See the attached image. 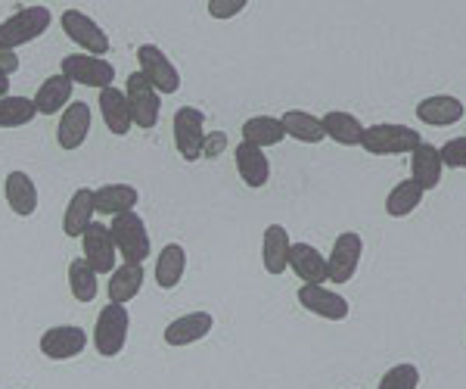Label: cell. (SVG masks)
<instances>
[{
  "label": "cell",
  "mask_w": 466,
  "mask_h": 389,
  "mask_svg": "<svg viewBox=\"0 0 466 389\" xmlns=\"http://www.w3.org/2000/svg\"><path fill=\"white\" fill-rule=\"evenodd\" d=\"M109 234H112V243H116L118 256L131 265H144L153 252V237H149V228L144 221V215L134 212H125V215H116L109 224Z\"/></svg>",
  "instance_id": "6da1fadb"
},
{
  "label": "cell",
  "mask_w": 466,
  "mask_h": 389,
  "mask_svg": "<svg viewBox=\"0 0 466 389\" xmlns=\"http://www.w3.org/2000/svg\"><path fill=\"white\" fill-rule=\"evenodd\" d=\"M50 22H54V13H50V6H22L16 10L13 16H6L0 22V47H25V44L37 41L44 32L50 28Z\"/></svg>",
  "instance_id": "7a4b0ae2"
},
{
  "label": "cell",
  "mask_w": 466,
  "mask_h": 389,
  "mask_svg": "<svg viewBox=\"0 0 466 389\" xmlns=\"http://www.w3.org/2000/svg\"><path fill=\"white\" fill-rule=\"evenodd\" d=\"M127 333H131V315H127V305H103L100 315L94 324V349L103 358H116L125 353Z\"/></svg>",
  "instance_id": "3957f363"
},
{
  "label": "cell",
  "mask_w": 466,
  "mask_h": 389,
  "mask_svg": "<svg viewBox=\"0 0 466 389\" xmlns=\"http://www.w3.org/2000/svg\"><path fill=\"white\" fill-rule=\"evenodd\" d=\"M59 26H63L66 37H69V41L81 50V54H87V56H103V59H106V54L112 50L109 35L103 32L100 22L90 19L85 10H75V6H69V10H63V16H59Z\"/></svg>",
  "instance_id": "277c9868"
},
{
  "label": "cell",
  "mask_w": 466,
  "mask_h": 389,
  "mask_svg": "<svg viewBox=\"0 0 466 389\" xmlns=\"http://www.w3.org/2000/svg\"><path fill=\"white\" fill-rule=\"evenodd\" d=\"M125 100L131 109V122L134 128H156L162 118V94L144 78L140 72H131L125 78Z\"/></svg>",
  "instance_id": "5b68a950"
},
{
  "label": "cell",
  "mask_w": 466,
  "mask_h": 389,
  "mask_svg": "<svg viewBox=\"0 0 466 389\" xmlns=\"http://www.w3.org/2000/svg\"><path fill=\"white\" fill-rule=\"evenodd\" d=\"M420 144H423L420 131L408 128V125H392V122L370 125V128H364V138H360V147H364L370 156L413 153V149H417Z\"/></svg>",
  "instance_id": "8992f818"
},
{
  "label": "cell",
  "mask_w": 466,
  "mask_h": 389,
  "mask_svg": "<svg viewBox=\"0 0 466 389\" xmlns=\"http://www.w3.org/2000/svg\"><path fill=\"white\" fill-rule=\"evenodd\" d=\"M171 134H175V149L184 162H197L206 156V112L197 107H180L171 118Z\"/></svg>",
  "instance_id": "52a82bcc"
},
{
  "label": "cell",
  "mask_w": 466,
  "mask_h": 389,
  "mask_svg": "<svg viewBox=\"0 0 466 389\" xmlns=\"http://www.w3.org/2000/svg\"><path fill=\"white\" fill-rule=\"evenodd\" d=\"M59 75L81 87H94V91H106L116 85V66L103 56H87V54H69L59 63Z\"/></svg>",
  "instance_id": "ba28073f"
},
{
  "label": "cell",
  "mask_w": 466,
  "mask_h": 389,
  "mask_svg": "<svg viewBox=\"0 0 466 389\" xmlns=\"http://www.w3.org/2000/svg\"><path fill=\"white\" fill-rule=\"evenodd\" d=\"M137 66H140L137 72L144 75V78L162 97L180 91V72H177V66L171 63V56L165 54L162 47H156V44H140V47H137Z\"/></svg>",
  "instance_id": "9c48e42d"
},
{
  "label": "cell",
  "mask_w": 466,
  "mask_h": 389,
  "mask_svg": "<svg viewBox=\"0 0 466 389\" xmlns=\"http://www.w3.org/2000/svg\"><path fill=\"white\" fill-rule=\"evenodd\" d=\"M37 349L50 362H72V358H78L87 349V331L78 324H56L41 333Z\"/></svg>",
  "instance_id": "30bf717a"
},
{
  "label": "cell",
  "mask_w": 466,
  "mask_h": 389,
  "mask_svg": "<svg viewBox=\"0 0 466 389\" xmlns=\"http://www.w3.org/2000/svg\"><path fill=\"white\" fill-rule=\"evenodd\" d=\"M360 252H364V241H360V234H355V230H345V234L336 237L333 252L327 259V281L349 283L358 274Z\"/></svg>",
  "instance_id": "8fae6325"
},
{
  "label": "cell",
  "mask_w": 466,
  "mask_h": 389,
  "mask_svg": "<svg viewBox=\"0 0 466 389\" xmlns=\"http://www.w3.org/2000/svg\"><path fill=\"white\" fill-rule=\"evenodd\" d=\"M94 125V109L85 100H72L69 107L59 112V125H56V144L63 149H81Z\"/></svg>",
  "instance_id": "7c38bea8"
},
{
  "label": "cell",
  "mask_w": 466,
  "mask_h": 389,
  "mask_svg": "<svg viewBox=\"0 0 466 389\" xmlns=\"http://www.w3.org/2000/svg\"><path fill=\"white\" fill-rule=\"evenodd\" d=\"M81 243H85V259L96 274H112L118 268V250L112 243L109 224L94 221L90 228L81 234Z\"/></svg>",
  "instance_id": "4fadbf2b"
},
{
  "label": "cell",
  "mask_w": 466,
  "mask_h": 389,
  "mask_svg": "<svg viewBox=\"0 0 466 389\" xmlns=\"http://www.w3.org/2000/svg\"><path fill=\"white\" fill-rule=\"evenodd\" d=\"M299 305L323 321H345L349 318V299L336 290H327L323 283H302L299 287Z\"/></svg>",
  "instance_id": "5bb4252c"
},
{
  "label": "cell",
  "mask_w": 466,
  "mask_h": 389,
  "mask_svg": "<svg viewBox=\"0 0 466 389\" xmlns=\"http://www.w3.org/2000/svg\"><path fill=\"white\" fill-rule=\"evenodd\" d=\"M212 327H215L212 312H187V315L175 318L165 327L162 340H165V346H171V349H187V346H193V343L206 340V336L212 333Z\"/></svg>",
  "instance_id": "9a60e30c"
},
{
  "label": "cell",
  "mask_w": 466,
  "mask_h": 389,
  "mask_svg": "<svg viewBox=\"0 0 466 389\" xmlns=\"http://www.w3.org/2000/svg\"><path fill=\"white\" fill-rule=\"evenodd\" d=\"M4 197H6V206H10V212L19 215V219H32V215L37 212V203H41L35 178L28 175V171H19V169L6 175Z\"/></svg>",
  "instance_id": "2e32d148"
},
{
  "label": "cell",
  "mask_w": 466,
  "mask_h": 389,
  "mask_svg": "<svg viewBox=\"0 0 466 389\" xmlns=\"http://www.w3.org/2000/svg\"><path fill=\"white\" fill-rule=\"evenodd\" d=\"M233 162H237V175L243 178V184L252 187V190H258V187H265L270 181V162H268L265 149L243 140V144L233 149Z\"/></svg>",
  "instance_id": "e0dca14e"
},
{
  "label": "cell",
  "mask_w": 466,
  "mask_h": 389,
  "mask_svg": "<svg viewBox=\"0 0 466 389\" xmlns=\"http://www.w3.org/2000/svg\"><path fill=\"white\" fill-rule=\"evenodd\" d=\"M140 203V190L134 184H103L94 190V209L100 215H125V212H134V206Z\"/></svg>",
  "instance_id": "ac0fdd59"
},
{
  "label": "cell",
  "mask_w": 466,
  "mask_h": 389,
  "mask_svg": "<svg viewBox=\"0 0 466 389\" xmlns=\"http://www.w3.org/2000/svg\"><path fill=\"white\" fill-rule=\"evenodd\" d=\"M289 234L283 224H268L261 237V265L268 274H283L289 268Z\"/></svg>",
  "instance_id": "d6986e66"
},
{
  "label": "cell",
  "mask_w": 466,
  "mask_h": 389,
  "mask_svg": "<svg viewBox=\"0 0 466 389\" xmlns=\"http://www.w3.org/2000/svg\"><path fill=\"white\" fill-rule=\"evenodd\" d=\"M94 215H96L94 190H90V187H78L69 197V206H66V212H63V234L72 237V241L81 237L90 224H94Z\"/></svg>",
  "instance_id": "ffe728a7"
},
{
  "label": "cell",
  "mask_w": 466,
  "mask_h": 389,
  "mask_svg": "<svg viewBox=\"0 0 466 389\" xmlns=\"http://www.w3.org/2000/svg\"><path fill=\"white\" fill-rule=\"evenodd\" d=\"M417 118L423 125H435V128H445V125H457L463 118V103L457 97L435 94L417 103Z\"/></svg>",
  "instance_id": "44dd1931"
},
{
  "label": "cell",
  "mask_w": 466,
  "mask_h": 389,
  "mask_svg": "<svg viewBox=\"0 0 466 389\" xmlns=\"http://www.w3.org/2000/svg\"><path fill=\"white\" fill-rule=\"evenodd\" d=\"M187 274V250L180 243H165L162 252L156 256L153 281L159 290H175Z\"/></svg>",
  "instance_id": "7402d4cb"
},
{
  "label": "cell",
  "mask_w": 466,
  "mask_h": 389,
  "mask_svg": "<svg viewBox=\"0 0 466 389\" xmlns=\"http://www.w3.org/2000/svg\"><path fill=\"white\" fill-rule=\"evenodd\" d=\"M144 265H131V261H122V265L116 268V271L109 274V283H106V296L109 302L116 305H127L134 296L144 290Z\"/></svg>",
  "instance_id": "603a6c76"
},
{
  "label": "cell",
  "mask_w": 466,
  "mask_h": 389,
  "mask_svg": "<svg viewBox=\"0 0 466 389\" xmlns=\"http://www.w3.org/2000/svg\"><path fill=\"white\" fill-rule=\"evenodd\" d=\"M289 268L299 281L305 283H323L327 281V259L318 246L311 243H292L289 246Z\"/></svg>",
  "instance_id": "cb8c5ba5"
},
{
  "label": "cell",
  "mask_w": 466,
  "mask_h": 389,
  "mask_svg": "<svg viewBox=\"0 0 466 389\" xmlns=\"http://www.w3.org/2000/svg\"><path fill=\"white\" fill-rule=\"evenodd\" d=\"M100 118H103V125L116 134V138H125V134L134 128L131 109H127L122 87L112 85V87H106V91H100Z\"/></svg>",
  "instance_id": "d4e9b609"
},
{
  "label": "cell",
  "mask_w": 466,
  "mask_h": 389,
  "mask_svg": "<svg viewBox=\"0 0 466 389\" xmlns=\"http://www.w3.org/2000/svg\"><path fill=\"white\" fill-rule=\"evenodd\" d=\"M72 87L75 85L66 75H50L47 81H41L37 94L32 97L37 116H56V112H63L72 103Z\"/></svg>",
  "instance_id": "484cf974"
},
{
  "label": "cell",
  "mask_w": 466,
  "mask_h": 389,
  "mask_svg": "<svg viewBox=\"0 0 466 389\" xmlns=\"http://www.w3.org/2000/svg\"><path fill=\"white\" fill-rule=\"evenodd\" d=\"M441 156H439V147L432 144H420L417 149H413L410 156V171H413V181H417L420 187L426 190H435V187L441 184Z\"/></svg>",
  "instance_id": "4316f807"
},
{
  "label": "cell",
  "mask_w": 466,
  "mask_h": 389,
  "mask_svg": "<svg viewBox=\"0 0 466 389\" xmlns=\"http://www.w3.org/2000/svg\"><path fill=\"white\" fill-rule=\"evenodd\" d=\"M323 125V134H327L329 140H336V144L342 147H360V138H364V125L358 122L351 112H342V109H333L327 112V116L320 118Z\"/></svg>",
  "instance_id": "83f0119b"
},
{
  "label": "cell",
  "mask_w": 466,
  "mask_h": 389,
  "mask_svg": "<svg viewBox=\"0 0 466 389\" xmlns=\"http://www.w3.org/2000/svg\"><path fill=\"white\" fill-rule=\"evenodd\" d=\"M280 125L283 131H287V138H296L299 144H320L327 134H323V125L318 116H311V112L305 109H289L280 116Z\"/></svg>",
  "instance_id": "f1b7e54d"
},
{
  "label": "cell",
  "mask_w": 466,
  "mask_h": 389,
  "mask_svg": "<svg viewBox=\"0 0 466 389\" xmlns=\"http://www.w3.org/2000/svg\"><path fill=\"white\" fill-rule=\"evenodd\" d=\"M239 131H243L246 144H252V147H258V149L277 147L283 138H287V131H283L280 118H274V116H252V118H246L243 128H239Z\"/></svg>",
  "instance_id": "f546056e"
},
{
  "label": "cell",
  "mask_w": 466,
  "mask_h": 389,
  "mask_svg": "<svg viewBox=\"0 0 466 389\" xmlns=\"http://www.w3.org/2000/svg\"><path fill=\"white\" fill-rule=\"evenodd\" d=\"M37 118L35 100L32 97H16V94H6L0 100V128H25Z\"/></svg>",
  "instance_id": "4dcf8cb0"
},
{
  "label": "cell",
  "mask_w": 466,
  "mask_h": 389,
  "mask_svg": "<svg viewBox=\"0 0 466 389\" xmlns=\"http://www.w3.org/2000/svg\"><path fill=\"white\" fill-rule=\"evenodd\" d=\"M96 290H100V274H96L85 259H72L69 261V293L78 299V302H94Z\"/></svg>",
  "instance_id": "1f68e13d"
},
{
  "label": "cell",
  "mask_w": 466,
  "mask_h": 389,
  "mask_svg": "<svg viewBox=\"0 0 466 389\" xmlns=\"http://www.w3.org/2000/svg\"><path fill=\"white\" fill-rule=\"evenodd\" d=\"M420 203H423V187L413 181V178H408V181H398L392 187V193H389V200H386V212L392 215V219H404V215H410Z\"/></svg>",
  "instance_id": "d6a6232c"
},
{
  "label": "cell",
  "mask_w": 466,
  "mask_h": 389,
  "mask_svg": "<svg viewBox=\"0 0 466 389\" xmlns=\"http://www.w3.org/2000/svg\"><path fill=\"white\" fill-rule=\"evenodd\" d=\"M417 386H420V371L413 364H395L380 380V389H417Z\"/></svg>",
  "instance_id": "836d02e7"
},
{
  "label": "cell",
  "mask_w": 466,
  "mask_h": 389,
  "mask_svg": "<svg viewBox=\"0 0 466 389\" xmlns=\"http://www.w3.org/2000/svg\"><path fill=\"white\" fill-rule=\"evenodd\" d=\"M439 156H441V166H448V169H466V138L448 140V144L439 149Z\"/></svg>",
  "instance_id": "e575fe53"
},
{
  "label": "cell",
  "mask_w": 466,
  "mask_h": 389,
  "mask_svg": "<svg viewBox=\"0 0 466 389\" xmlns=\"http://www.w3.org/2000/svg\"><path fill=\"white\" fill-rule=\"evenodd\" d=\"M246 10V0H233V4H221V0H208V16L212 19H237Z\"/></svg>",
  "instance_id": "d590c367"
},
{
  "label": "cell",
  "mask_w": 466,
  "mask_h": 389,
  "mask_svg": "<svg viewBox=\"0 0 466 389\" xmlns=\"http://www.w3.org/2000/svg\"><path fill=\"white\" fill-rule=\"evenodd\" d=\"M19 54L16 50H10V47H0V75H6V78H10V75H16L19 72Z\"/></svg>",
  "instance_id": "8d00e7d4"
},
{
  "label": "cell",
  "mask_w": 466,
  "mask_h": 389,
  "mask_svg": "<svg viewBox=\"0 0 466 389\" xmlns=\"http://www.w3.org/2000/svg\"><path fill=\"white\" fill-rule=\"evenodd\" d=\"M6 94H10V78H6V75H0V100H4Z\"/></svg>",
  "instance_id": "74e56055"
}]
</instances>
